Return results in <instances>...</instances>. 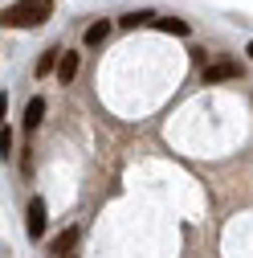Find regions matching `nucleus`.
<instances>
[{"mask_svg": "<svg viewBox=\"0 0 253 258\" xmlns=\"http://www.w3.org/2000/svg\"><path fill=\"white\" fill-rule=\"evenodd\" d=\"M49 13H53V0H17V5L5 9L0 21H5L9 29H33V25H41Z\"/></svg>", "mask_w": 253, "mask_h": 258, "instance_id": "1", "label": "nucleus"}, {"mask_svg": "<svg viewBox=\"0 0 253 258\" xmlns=\"http://www.w3.org/2000/svg\"><path fill=\"white\" fill-rule=\"evenodd\" d=\"M45 221H49V213H45L41 197H33V201H29V221H25V230H29V238H41V230H45Z\"/></svg>", "mask_w": 253, "mask_h": 258, "instance_id": "2", "label": "nucleus"}, {"mask_svg": "<svg viewBox=\"0 0 253 258\" xmlns=\"http://www.w3.org/2000/svg\"><path fill=\"white\" fill-rule=\"evenodd\" d=\"M229 78H237L233 61H212V66H204V82H229Z\"/></svg>", "mask_w": 253, "mask_h": 258, "instance_id": "3", "label": "nucleus"}, {"mask_svg": "<svg viewBox=\"0 0 253 258\" xmlns=\"http://www.w3.org/2000/svg\"><path fill=\"white\" fill-rule=\"evenodd\" d=\"M41 119H45V99H29V107H25V132H37Z\"/></svg>", "mask_w": 253, "mask_h": 258, "instance_id": "4", "label": "nucleus"}, {"mask_svg": "<svg viewBox=\"0 0 253 258\" xmlns=\"http://www.w3.org/2000/svg\"><path fill=\"white\" fill-rule=\"evenodd\" d=\"M78 53H61V66H57V82H74L78 78Z\"/></svg>", "mask_w": 253, "mask_h": 258, "instance_id": "5", "label": "nucleus"}, {"mask_svg": "<svg viewBox=\"0 0 253 258\" xmlns=\"http://www.w3.org/2000/svg\"><path fill=\"white\" fill-rule=\"evenodd\" d=\"M78 242V230L70 225V230H61L57 238H53V254H61V258H70V246Z\"/></svg>", "mask_w": 253, "mask_h": 258, "instance_id": "6", "label": "nucleus"}, {"mask_svg": "<svg viewBox=\"0 0 253 258\" xmlns=\"http://www.w3.org/2000/svg\"><path fill=\"white\" fill-rule=\"evenodd\" d=\"M61 66V49H45L41 53V61H37V78H45L49 70H57Z\"/></svg>", "mask_w": 253, "mask_h": 258, "instance_id": "7", "label": "nucleus"}, {"mask_svg": "<svg viewBox=\"0 0 253 258\" xmlns=\"http://www.w3.org/2000/svg\"><path fill=\"white\" fill-rule=\"evenodd\" d=\"M106 37H110V25H106V21H94V25L86 29V45H102Z\"/></svg>", "mask_w": 253, "mask_h": 258, "instance_id": "8", "label": "nucleus"}, {"mask_svg": "<svg viewBox=\"0 0 253 258\" xmlns=\"http://www.w3.org/2000/svg\"><path fill=\"white\" fill-rule=\"evenodd\" d=\"M155 29H160V33H188V21H180V17H164V21H155Z\"/></svg>", "mask_w": 253, "mask_h": 258, "instance_id": "9", "label": "nucleus"}, {"mask_svg": "<svg viewBox=\"0 0 253 258\" xmlns=\"http://www.w3.org/2000/svg\"><path fill=\"white\" fill-rule=\"evenodd\" d=\"M147 21H151V13H126V17H122L126 29H139V25H147Z\"/></svg>", "mask_w": 253, "mask_h": 258, "instance_id": "10", "label": "nucleus"}, {"mask_svg": "<svg viewBox=\"0 0 253 258\" xmlns=\"http://www.w3.org/2000/svg\"><path fill=\"white\" fill-rule=\"evenodd\" d=\"M0 152H5V156L13 152V132H9V127H5V132H0Z\"/></svg>", "mask_w": 253, "mask_h": 258, "instance_id": "11", "label": "nucleus"}, {"mask_svg": "<svg viewBox=\"0 0 253 258\" xmlns=\"http://www.w3.org/2000/svg\"><path fill=\"white\" fill-rule=\"evenodd\" d=\"M249 57H253V41H249Z\"/></svg>", "mask_w": 253, "mask_h": 258, "instance_id": "12", "label": "nucleus"}]
</instances>
